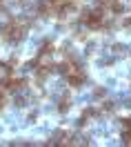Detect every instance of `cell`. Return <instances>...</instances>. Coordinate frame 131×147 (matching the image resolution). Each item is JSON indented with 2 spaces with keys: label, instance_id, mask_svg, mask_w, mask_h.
Listing matches in <instances>:
<instances>
[{
  "label": "cell",
  "instance_id": "obj_2",
  "mask_svg": "<svg viewBox=\"0 0 131 147\" xmlns=\"http://www.w3.org/2000/svg\"><path fill=\"white\" fill-rule=\"evenodd\" d=\"M80 22H82L87 29H102L104 27V9H87L82 11L80 16Z\"/></svg>",
  "mask_w": 131,
  "mask_h": 147
},
{
  "label": "cell",
  "instance_id": "obj_1",
  "mask_svg": "<svg viewBox=\"0 0 131 147\" xmlns=\"http://www.w3.org/2000/svg\"><path fill=\"white\" fill-rule=\"evenodd\" d=\"M0 34H2V38H5L7 42H20V40L25 38V34H27V25L20 22L18 18H9L2 25Z\"/></svg>",
  "mask_w": 131,
  "mask_h": 147
},
{
  "label": "cell",
  "instance_id": "obj_3",
  "mask_svg": "<svg viewBox=\"0 0 131 147\" xmlns=\"http://www.w3.org/2000/svg\"><path fill=\"white\" fill-rule=\"evenodd\" d=\"M0 87H2L5 92H18V89L25 87V80L13 78V76H7V78H2V80H0Z\"/></svg>",
  "mask_w": 131,
  "mask_h": 147
},
{
  "label": "cell",
  "instance_id": "obj_4",
  "mask_svg": "<svg viewBox=\"0 0 131 147\" xmlns=\"http://www.w3.org/2000/svg\"><path fill=\"white\" fill-rule=\"evenodd\" d=\"M69 107H71V100H69V98H60V105H58V109H60V111H67Z\"/></svg>",
  "mask_w": 131,
  "mask_h": 147
},
{
  "label": "cell",
  "instance_id": "obj_5",
  "mask_svg": "<svg viewBox=\"0 0 131 147\" xmlns=\"http://www.w3.org/2000/svg\"><path fill=\"white\" fill-rule=\"evenodd\" d=\"M5 89H2V87H0V109H2V107H5Z\"/></svg>",
  "mask_w": 131,
  "mask_h": 147
}]
</instances>
